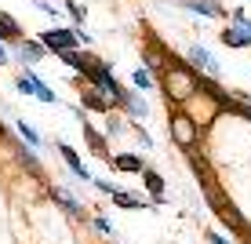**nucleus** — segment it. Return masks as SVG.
<instances>
[{
	"label": "nucleus",
	"instance_id": "f257e3e1",
	"mask_svg": "<svg viewBox=\"0 0 251 244\" xmlns=\"http://www.w3.org/2000/svg\"><path fill=\"white\" fill-rule=\"evenodd\" d=\"M201 190H204V197H207V204L215 208V215H219L222 222L229 226L233 233H244V237H251V230H248V219L233 208V200L229 197H222V190H219V182H215V171H207V175H201Z\"/></svg>",
	"mask_w": 251,
	"mask_h": 244
},
{
	"label": "nucleus",
	"instance_id": "f03ea898",
	"mask_svg": "<svg viewBox=\"0 0 251 244\" xmlns=\"http://www.w3.org/2000/svg\"><path fill=\"white\" fill-rule=\"evenodd\" d=\"M164 91H168L171 102H186L189 95H197L193 88V69H168V77H164Z\"/></svg>",
	"mask_w": 251,
	"mask_h": 244
},
{
	"label": "nucleus",
	"instance_id": "7ed1b4c3",
	"mask_svg": "<svg viewBox=\"0 0 251 244\" xmlns=\"http://www.w3.org/2000/svg\"><path fill=\"white\" fill-rule=\"evenodd\" d=\"M171 138H175V142L182 146V150H193V146H197V138H201V128L193 124V117H189V113L178 109L175 117H171Z\"/></svg>",
	"mask_w": 251,
	"mask_h": 244
},
{
	"label": "nucleus",
	"instance_id": "20e7f679",
	"mask_svg": "<svg viewBox=\"0 0 251 244\" xmlns=\"http://www.w3.org/2000/svg\"><path fill=\"white\" fill-rule=\"evenodd\" d=\"M40 44H44V51L62 55V51H73L76 44H80V37H76V29H62V26H55V29L40 33Z\"/></svg>",
	"mask_w": 251,
	"mask_h": 244
},
{
	"label": "nucleus",
	"instance_id": "39448f33",
	"mask_svg": "<svg viewBox=\"0 0 251 244\" xmlns=\"http://www.w3.org/2000/svg\"><path fill=\"white\" fill-rule=\"evenodd\" d=\"M186 62H189V69H197V73H207V77L219 73V62H215V55H211L204 44H193V48H189Z\"/></svg>",
	"mask_w": 251,
	"mask_h": 244
},
{
	"label": "nucleus",
	"instance_id": "423d86ee",
	"mask_svg": "<svg viewBox=\"0 0 251 244\" xmlns=\"http://www.w3.org/2000/svg\"><path fill=\"white\" fill-rule=\"evenodd\" d=\"M76 117H80V128H84V135H88V146H91V153H99L102 161H109V146H106V138H102L95 128L88 124V117H84V109L76 106Z\"/></svg>",
	"mask_w": 251,
	"mask_h": 244
},
{
	"label": "nucleus",
	"instance_id": "0eeeda50",
	"mask_svg": "<svg viewBox=\"0 0 251 244\" xmlns=\"http://www.w3.org/2000/svg\"><path fill=\"white\" fill-rule=\"evenodd\" d=\"M58 153H62V161L69 164V171H73V175L80 179V182H95V179H91V171L84 168V161H80V157H76V150H73V146L58 142Z\"/></svg>",
	"mask_w": 251,
	"mask_h": 244
},
{
	"label": "nucleus",
	"instance_id": "6e6552de",
	"mask_svg": "<svg viewBox=\"0 0 251 244\" xmlns=\"http://www.w3.org/2000/svg\"><path fill=\"white\" fill-rule=\"evenodd\" d=\"M109 106H113V102H109L99 88H84V95H80V109H91V113H109Z\"/></svg>",
	"mask_w": 251,
	"mask_h": 244
},
{
	"label": "nucleus",
	"instance_id": "1a4fd4ad",
	"mask_svg": "<svg viewBox=\"0 0 251 244\" xmlns=\"http://www.w3.org/2000/svg\"><path fill=\"white\" fill-rule=\"evenodd\" d=\"M19 40H22V26L7 11H0V44H19Z\"/></svg>",
	"mask_w": 251,
	"mask_h": 244
},
{
	"label": "nucleus",
	"instance_id": "9d476101",
	"mask_svg": "<svg viewBox=\"0 0 251 244\" xmlns=\"http://www.w3.org/2000/svg\"><path fill=\"white\" fill-rule=\"evenodd\" d=\"M146 66H150V77H157L168 69V51L160 44H146Z\"/></svg>",
	"mask_w": 251,
	"mask_h": 244
},
{
	"label": "nucleus",
	"instance_id": "9b49d317",
	"mask_svg": "<svg viewBox=\"0 0 251 244\" xmlns=\"http://www.w3.org/2000/svg\"><path fill=\"white\" fill-rule=\"evenodd\" d=\"M186 11H193V15H204V19H222V7L215 4V0H186Z\"/></svg>",
	"mask_w": 251,
	"mask_h": 244
},
{
	"label": "nucleus",
	"instance_id": "f8f14e48",
	"mask_svg": "<svg viewBox=\"0 0 251 244\" xmlns=\"http://www.w3.org/2000/svg\"><path fill=\"white\" fill-rule=\"evenodd\" d=\"M142 179H146V190L153 193V204H164V200H168V197H164V179L153 168H142Z\"/></svg>",
	"mask_w": 251,
	"mask_h": 244
},
{
	"label": "nucleus",
	"instance_id": "ddd939ff",
	"mask_svg": "<svg viewBox=\"0 0 251 244\" xmlns=\"http://www.w3.org/2000/svg\"><path fill=\"white\" fill-rule=\"evenodd\" d=\"M113 168L117 171H138V175H142L146 161H142V157H135V153H120V157H113Z\"/></svg>",
	"mask_w": 251,
	"mask_h": 244
},
{
	"label": "nucleus",
	"instance_id": "4468645a",
	"mask_svg": "<svg viewBox=\"0 0 251 244\" xmlns=\"http://www.w3.org/2000/svg\"><path fill=\"white\" fill-rule=\"evenodd\" d=\"M40 55H44V44H40V40H19V58H25V66H33Z\"/></svg>",
	"mask_w": 251,
	"mask_h": 244
},
{
	"label": "nucleus",
	"instance_id": "2eb2a0df",
	"mask_svg": "<svg viewBox=\"0 0 251 244\" xmlns=\"http://www.w3.org/2000/svg\"><path fill=\"white\" fill-rule=\"evenodd\" d=\"M219 40H222V44H226V48H237V51H240V48H251V44H248V37H244V33L237 29V26H226Z\"/></svg>",
	"mask_w": 251,
	"mask_h": 244
},
{
	"label": "nucleus",
	"instance_id": "dca6fc26",
	"mask_svg": "<svg viewBox=\"0 0 251 244\" xmlns=\"http://www.w3.org/2000/svg\"><path fill=\"white\" fill-rule=\"evenodd\" d=\"M109 197H113V204H117V208H138V212H142V208H150L146 200H138L135 193H120V190H113Z\"/></svg>",
	"mask_w": 251,
	"mask_h": 244
},
{
	"label": "nucleus",
	"instance_id": "f3484780",
	"mask_svg": "<svg viewBox=\"0 0 251 244\" xmlns=\"http://www.w3.org/2000/svg\"><path fill=\"white\" fill-rule=\"evenodd\" d=\"M29 77H33V88H37V95H33V99H40V102H48V106H55V102H58V95L51 91V88H48L44 81H40L37 73H29Z\"/></svg>",
	"mask_w": 251,
	"mask_h": 244
},
{
	"label": "nucleus",
	"instance_id": "a211bd4d",
	"mask_svg": "<svg viewBox=\"0 0 251 244\" xmlns=\"http://www.w3.org/2000/svg\"><path fill=\"white\" fill-rule=\"evenodd\" d=\"M51 200H58V204H62L69 215H80V212H84V208H80V200H73L69 193H62V190H51Z\"/></svg>",
	"mask_w": 251,
	"mask_h": 244
},
{
	"label": "nucleus",
	"instance_id": "6ab92c4d",
	"mask_svg": "<svg viewBox=\"0 0 251 244\" xmlns=\"http://www.w3.org/2000/svg\"><path fill=\"white\" fill-rule=\"evenodd\" d=\"M233 26H237L240 33L248 37V44H251V19L244 15V7H233Z\"/></svg>",
	"mask_w": 251,
	"mask_h": 244
},
{
	"label": "nucleus",
	"instance_id": "aec40b11",
	"mask_svg": "<svg viewBox=\"0 0 251 244\" xmlns=\"http://www.w3.org/2000/svg\"><path fill=\"white\" fill-rule=\"evenodd\" d=\"M131 84H135V88H142V91H150V88H153L150 69H135V73H131Z\"/></svg>",
	"mask_w": 251,
	"mask_h": 244
},
{
	"label": "nucleus",
	"instance_id": "412c9836",
	"mask_svg": "<svg viewBox=\"0 0 251 244\" xmlns=\"http://www.w3.org/2000/svg\"><path fill=\"white\" fill-rule=\"evenodd\" d=\"M15 88H19L22 95H37V88H33V77H29V73H25V77H22V73L15 77Z\"/></svg>",
	"mask_w": 251,
	"mask_h": 244
},
{
	"label": "nucleus",
	"instance_id": "4be33fe9",
	"mask_svg": "<svg viewBox=\"0 0 251 244\" xmlns=\"http://www.w3.org/2000/svg\"><path fill=\"white\" fill-rule=\"evenodd\" d=\"M19 135H22V138H25V142H29V146H40V135L33 132V128L25 124V120H19Z\"/></svg>",
	"mask_w": 251,
	"mask_h": 244
},
{
	"label": "nucleus",
	"instance_id": "5701e85b",
	"mask_svg": "<svg viewBox=\"0 0 251 244\" xmlns=\"http://www.w3.org/2000/svg\"><path fill=\"white\" fill-rule=\"evenodd\" d=\"M19 161H22V164H25V168H29V171H33V175H40V164H37V157H33L29 150H22V153H19Z\"/></svg>",
	"mask_w": 251,
	"mask_h": 244
},
{
	"label": "nucleus",
	"instance_id": "b1692460",
	"mask_svg": "<svg viewBox=\"0 0 251 244\" xmlns=\"http://www.w3.org/2000/svg\"><path fill=\"white\" fill-rule=\"evenodd\" d=\"M66 7H69V19L80 26V22H84V7H80V4H66Z\"/></svg>",
	"mask_w": 251,
	"mask_h": 244
},
{
	"label": "nucleus",
	"instance_id": "393cba45",
	"mask_svg": "<svg viewBox=\"0 0 251 244\" xmlns=\"http://www.w3.org/2000/svg\"><path fill=\"white\" fill-rule=\"evenodd\" d=\"M135 135H138V142H142V146H153V138H150V132H146L142 124H135Z\"/></svg>",
	"mask_w": 251,
	"mask_h": 244
},
{
	"label": "nucleus",
	"instance_id": "a878e982",
	"mask_svg": "<svg viewBox=\"0 0 251 244\" xmlns=\"http://www.w3.org/2000/svg\"><path fill=\"white\" fill-rule=\"evenodd\" d=\"M37 11H44V15H55L58 7H51V0H37Z\"/></svg>",
	"mask_w": 251,
	"mask_h": 244
},
{
	"label": "nucleus",
	"instance_id": "bb28decb",
	"mask_svg": "<svg viewBox=\"0 0 251 244\" xmlns=\"http://www.w3.org/2000/svg\"><path fill=\"white\" fill-rule=\"evenodd\" d=\"M95 226H99L102 233H109V237H113V222H109V219H95Z\"/></svg>",
	"mask_w": 251,
	"mask_h": 244
},
{
	"label": "nucleus",
	"instance_id": "cd10ccee",
	"mask_svg": "<svg viewBox=\"0 0 251 244\" xmlns=\"http://www.w3.org/2000/svg\"><path fill=\"white\" fill-rule=\"evenodd\" d=\"M207 241H211V244H229L226 237H222V233H211V237H207Z\"/></svg>",
	"mask_w": 251,
	"mask_h": 244
},
{
	"label": "nucleus",
	"instance_id": "c85d7f7f",
	"mask_svg": "<svg viewBox=\"0 0 251 244\" xmlns=\"http://www.w3.org/2000/svg\"><path fill=\"white\" fill-rule=\"evenodd\" d=\"M7 62V51H4V44H0V66H4Z\"/></svg>",
	"mask_w": 251,
	"mask_h": 244
}]
</instances>
